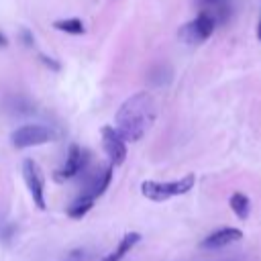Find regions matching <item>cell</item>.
<instances>
[{
  "instance_id": "15",
  "label": "cell",
  "mask_w": 261,
  "mask_h": 261,
  "mask_svg": "<svg viewBox=\"0 0 261 261\" xmlns=\"http://www.w3.org/2000/svg\"><path fill=\"white\" fill-rule=\"evenodd\" d=\"M53 27L61 33H67V35H84L86 33V24L80 20V18H63V20H55Z\"/></svg>"
},
{
  "instance_id": "2",
  "label": "cell",
  "mask_w": 261,
  "mask_h": 261,
  "mask_svg": "<svg viewBox=\"0 0 261 261\" xmlns=\"http://www.w3.org/2000/svg\"><path fill=\"white\" fill-rule=\"evenodd\" d=\"M194 181L196 177L190 173L181 179H173V181H143L141 184V194L147 198V200H153V202H165L173 196H181L186 192H190L194 188Z\"/></svg>"
},
{
  "instance_id": "17",
  "label": "cell",
  "mask_w": 261,
  "mask_h": 261,
  "mask_svg": "<svg viewBox=\"0 0 261 261\" xmlns=\"http://www.w3.org/2000/svg\"><path fill=\"white\" fill-rule=\"evenodd\" d=\"M20 37H22V41H24V45H29V47H33V45H35V39H33V33H31V31H27V29H22V33H20Z\"/></svg>"
},
{
  "instance_id": "7",
  "label": "cell",
  "mask_w": 261,
  "mask_h": 261,
  "mask_svg": "<svg viewBox=\"0 0 261 261\" xmlns=\"http://www.w3.org/2000/svg\"><path fill=\"white\" fill-rule=\"evenodd\" d=\"M86 161H88V151L82 149V147H77V145H71L63 167L55 171V179L57 181H63V179H69V177L77 175L86 167Z\"/></svg>"
},
{
  "instance_id": "3",
  "label": "cell",
  "mask_w": 261,
  "mask_h": 261,
  "mask_svg": "<svg viewBox=\"0 0 261 261\" xmlns=\"http://www.w3.org/2000/svg\"><path fill=\"white\" fill-rule=\"evenodd\" d=\"M214 29H216V20L208 12H198V16L194 20L179 27L177 37L186 45H202L204 41H208L212 37Z\"/></svg>"
},
{
  "instance_id": "18",
  "label": "cell",
  "mask_w": 261,
  "mask_h": 261,
  "mask_svg": "<svg viewBox=\"0 0 261 261\" xmlns=\"http://www.w3.org/2000/svg\"><path fill=\"white\" fill-rule=\"evenodd\" d=\"M41 61H43V63H47V67H51V69H55V71L59 69V63H57L55 59H49L47 55H41Z\"/></svg>"
},
{
  "instance_id": "10",
  "label": "cell",
  "mask_w": 261,
  "mask_h": 261,
  "mask_svg": "<svg viewBox=\"0 0 261 261\" xmlns=\"http://www.w3.org/2000/svg\"><path fill=\"white\" fill-rule=\"evenodd\" d=\"M4 110H6L10 116H31V114H35L37 104H35L31 98H27V96L12 94V96H6V100H4Z\"/></svg>"
},
{
  "instance_id": "20",
  "label": "cell",
  "mask_w": 261,
  "mask_h": 261,
  "mask_svg": "<svg viewBox=\"0 0 261 261\" xmlns=\"http://www.w3.org/2000/svg\"><path fill=\"white\" fill-rule=\"evenodd\" d=\"M0 47L4 49V47H8V39H6V35L0 31Z\"/></svg>"
},
{
  "instance_id": "6",
  "label": "cell",
  "mask_w": 261,
  "mask_h": 261,
  "mask_svg": "<svg viewBox=\"0 0 261 261\" xmlns=\"http://www.w3.org/2000/svg\"><path fill=\"white\" fill-rule=\"evenodd\" d=\"M102 145L110 159V165H120L126 159V141L118 135L114 126H102Z\"/></svg>"
},
{
  "instance_id": "21",
  "label": "cell",
  "mask_w": 261,
  "mask_h": 261,
  "mask_svg": "<svg viewBox=\"0 0 261 261\" xmlns=\"http://www.w3.org/2000/svg\"><path fill=\"white\" fill-rule=\"evenodd\" d=\"M257 39L261 41V18H259V27H257Z\"/></svg>"
},
{
  "instance_id": "11",
  "label": "cell",
  "mask_w": 261,
  "mask_h": 261,
  "mask_svg": "<svg viewBox=\"0 0 261 261\" xmlns=\"http://www.w3.org/2000/svg\"><path fill=\"white\" fill-rule=\"evenodd\" d=\"M110 179H112V165L110 167H106L102 173H98L96 177H92L90 179V184H88V188H86V192L82 194L84 198H90V200H96L98 196H102L104 192H106V188L110 186Z\"/></svg>"
},
{
  "instance_id": "14",
  "label": "cell",
  "mask_w": 261,
  "mask_h": 261,
  "mask_svg": "<svg viewBox=\"0 0 261 261\" xmlns=\"http://www.w3.org/2000/svg\"><path fill=\"white\" fill-rule=\"evenodd\" d=\"M228 204H230L232 212H234V214H237L241 220H245V218L249 216V210H251V202H249V198H247L243 192H234V194L230 196Z\"/></svg>"
},
{
  "instance_id": "4",
  "label": "cell",
  "mask_w": 261,
  "mask_h": 261,
  "mask_svg": "<svg viewBox=\"0 0 261 261\" xmlns=\"http://www.w3.org/2000/svg\"><path fill=\"white\" fill-rule=\"evenodd\" d=\"M53 139H55V133L45 124H24V126H18L10 135V141H12V145L16 149L43 145V143H49Z\"/></svg>"
},
{
  "instance_id": "13",
  "label": "cell",
  "mask_w": 261,
  "mask_h": 261,
  "mask_svg": "<svg viewBox=\"0 0 261 261\" xmlns=\"http://www.w3.org/2000/svg\"><path fill=\"white\" fill-rule=\"evenodd\" d=\"M139 241H141V234H139V232H128V234H124V237H122V241L118 243L116 251H112L104 261H120L126 253H130V249H133Z\"/></svg>"
},
{
  "instance_id": "8",
  "label": "cell",
  "mask_w": 261,
  "mask_h": 261,
  "mask_svg": "<svg viewBox=\"0 0 261 261\" xmlns=\"http://www.w3.org/2000/svg\"><path fill=\"white\" fill-rule=\"evenodd\" d=\"M200 6V12H208L216 24L228 22L232 14V0H194Z\"/></svg>"
},
{
  "instance_id": "1",
  "label": "cell",
  "mask_w": 261,
  "mask_h": 261,
  "mask_svg": "<svg viewBox=\"0 0 261 261\" xmlns=\"http://www.w3.org/2000/svg\"><path fill=\"white\" fill-rule=\"evenodd\" d=\"M157 118V104L149 92L128 96L116 112V130L124 141H139L153 126Z\"/></svg>"
},
{
  "instance_id": "16",
  "label": "cell",
  "mask_w": 261,
  "mask_h": 261,
  "mask_svg": "<svg viewBox=\"0 0 261 261\" xmlns=\"http://www.w3.org/2000/svg\"><path fill=\"white\" fill-rule=\"evenodd\" d=\"M94 206V200H90V198H84V196H80L69 208H67V214L71 216V218H82V216H86L88 214V210Z\"/></svg>"
},
{
  "instance_id": "5",
  "label": "cell",
  "mask_w": 261,
  "mask_h": 261,
  "mask_svg": "<svg viewBox=\"0 0 261 261\" xmlns=\"http://www.w3.org/2000/svg\"><path fill=\"white\" fill-rule=\"evenodd\" d=\"M22 177H24V184H27L37 208L45 210V206H47L45 204V179H43L41 167L33 159H24L22 161Z\"/></svg>"
},
{
  "instance_id": "9",
  "label": "cell",
  "mask_w": 261,
  "mask_h": 261,
  "mask_svg": "<svg viewBox=\"0 0 261 261\" xmlns=\"http://www.w3.org/2000/svg\"><path fill=\"white\" fill-rule=\"evenodd\" d=\"M243 237V230L241 228H234V226H224V228H218L214 230L212 234H208L204 241H202V247L206 249H220L224 245H230L234 241H239Z\"/></svg>"
},
{
  "instance_id": "19",
  "label": "cell",
  "mask_w": 261,
  "mask_h": 261,
  "mask_svg": "<svg viewBox=\"0 0 261 261\" xmlns=\"http://www.w3.org/2000/svg\"><path fill=\"white\" fill-rule=\"evenodd\" d=\"M67 261H84V251H73L69 253V259Z\"/></svg>"
},
{
  "instance_id": "12",
  "label": "cell",
  "mask_w": 261,
  "mask_h": 261,
  "mask_svg": "<svg viewBox=\"0 0 261 261\" xmlns=\"http://www.w3.org/2000/svg\"><path fill=\"white\" fill-rule=\"evenodd\" d=\"M147 80L153 84V86H167L171 80H173V69L167 65V63H157L149 69L147 73Z\"/></svg>"
}]
</instances>
